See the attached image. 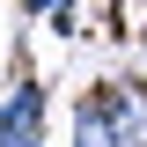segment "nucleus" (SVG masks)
Segmentation results:
<instances>
[{"label":"nucleus","instance_id":"f03ea898","mask_svg":"<svg viewBox=\"0 0 147 147\" xmlns=\"http://www.w3.org/2000/svg\"><path fill=\"white\" fill-rule=\"evenodd\" d=\"M96 103H103L110 140H118V147H147V81L110 74V81H96Z\"/></svg>","mask_w":147,"mask_h":147},{"label":"nucleus","instance_id":"f257e3e1","mask_svg":"<svg viewBox=\"0 0 147 147\" xmlns=\"http://www.w3.org/2000/svg\"><path fill=\"white\" fill-rule=\"evenodd\" d=\"M0 147H44V81L15 74L0 88Z\"/></svg>","mask_w":147,"mask_h":147},{"label":"nucleus","instance_id":"20e7f679","mask_svg":"<svg viewBox=\"0 0 147 147\" xmlns=\"http://www.w3.org/2000/svg\"><path fill=\"white\" fill-rule=\"evenodd\" d=\"M15 7H22V15H30V22H52L59 7H74V0H15Z\"/></svg>","mask_w":147,"mask_h":147},{"label":"nucleus","instance_id":"39448f33","mask_svg":"<svg viewBox=\"0 0 147 147\" xmlns=\"http://www.w3.org/2000/svg\"><path fill=\"white\" fill-rule=\"evenodd\" d=\"M132 37H140V59H147V7H140V22H132Z\"/></svg>","mask_w":147,"mask_h":147},{"label":"nucleus","instance_id":"7ed1b4c3","mask_svg":"<svg viewBox=\"0 0 147 147\" xmlns=\"http://www.w3.org/2000/svg\"><path fill=\"white\" fill-rule=\"evenodd\" d=\"M74 147H118V140H110L103 103H96V88H88V96H74Z\"/></svg>","mask_w":147,"mask_h":147}]
</instances>
